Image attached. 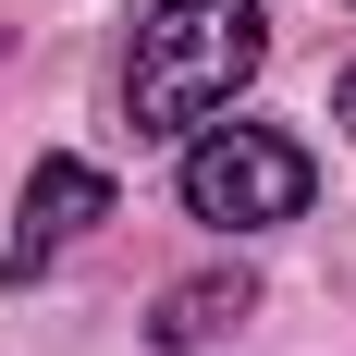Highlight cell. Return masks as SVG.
<instances>
[{
  "label": "cell",
  "mask_w": 356,
  "mask_h": 356,
  "mask_svg": "<svg viewBox=\"0 0 356 356\" xmlns=\"http://www.w3.org/2000/svg\"><path fill=\"white\" fill-rule=\"evenodd\" d=\"M258 307V283L246 270H197V283H172L160 295V320H147V344H172V356H197V344H221V332Z\"/></svg>",
  "instance_id": "4"
},
{
  "label": "cell",
  "mask_w": 356,
  "mask_h": 356,
  "mask_svg": "<svg viewBox=\"0 0 356 356\" xmlns=\"http://www.w3.org/2000/svg\"><path fill=\"white\" fill-rule=\"evenodd\" d=\"M270 62V13L258 0H147L136 49H123V123L136 136H197L234 111V86Z\"/></svg>",
  "instance_id": "1"
},
{
  "label": "cell",
  "mask_w": 356,
  "mask_h": 356,
  "mask_svg": "<svg viewBox=\"0 0 356 356\" xmlns=\"http://www.w3.org/2000/svg\"><path fill=\"white\" fill-rule=\"evenodd\" d=\"M307 197H320V160L295 136H270V123H197L184 136V209L221 221V234H270Z\"/></svg>",
  "instance_id": "2"
},
{
  "label": "cell",
  "mask_w": 356,
  "mask_h": 356,
  "mask_svg": "<svg viewBox=\"0 0 356 356\" xmlns=\"http://www.w3.org/2000/svg\"><path fill=\"white\" fill-rule=\"evenodd\" d=\"M86 221H111V172L99 160H37L25 172V234L0 258V283H37V258L62 246V234H86Z\"/></svg>",
  "instance_id": "3"
},
{
  "label": "cell",
  "mask_w": 356,
  "mask_h": 356,
  "mask_svg": "<svg viewBox=\"0 0 356 356\" xmlns=\"http://www.w3.org/2000/svg\"><path fill=\"white\" fill-rule=\"evenodd\" d=\"M332 123H356V62H344V86H332Z\"/></svg>",
  "instance_id": "5"
}]
</instances>
